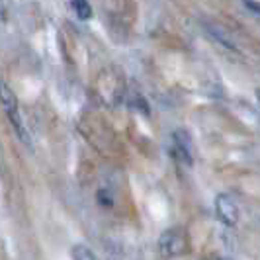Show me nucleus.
I'll return each instance as SVG.
<instances>
[{"instance_id":"f257e3e1","label":"nucleus","mask_w":260,"mask_h":260,"mask_svg":"<svg viewBox=\"0 0 260 260\" xmlns=\"http://www.w3.org/2000/svg\"><path fill=\"white\" fill-rule=\"evenodd\" d=\"M158 250L162 256L174 258V256H182L190 250V241L188 235L182 229H167L158 239Z\"/></svg>"},{"instance_id":"f03ea898","label":"nucleus","mask_w":260,"mask_h":260,"mask_svg":"<svg viewBox=\"0 0 260 260\" xmlns=\"http://www.w3.org/2000/svg\"><path fill=\"white\" fill-rule=\"evenodd\" d=\"M2 106H4V112H6V116H8V119H10L14 131L18 133V137H20L26 145H29L31 143L29 133H27L26 125H24V119H22V116H20L18 100H16L14 92L8 88V84H2Z\"/></svg>"},{"instance_id":"7ed1b4c3","label":"nucleus","mask_w":260,"mask_h":260,"mask_svg":"<svg viewBox=\"0 0 260 260\" xmlns=\"http://www.w3.org/2000/svg\"><path fill=\"white\" fill-rule=\"evenodd\" d=\"M170 153L176 160H180L184 165H192L194 162V145L190 135L184 129H176L172 133V147H170Z\"/></svg>"},{"instance_id":"20e7f679","label":"nucleus","mask_w":260,"mask_h":260,"mask_svg":"<svg viewBox=\"0 0 260 260\" xmlns=\"http://www.w3.org/2000/svg\"><path fill=\"white\" fill-rule=\"evenodd\" d=\"M215 211H217L219 221L225 223L227 227H235L239 223L241 209H239L237 202L229 194H219L215 198Z\"/></svg>"},{"instance_id":"39448f33","label":"nucleus","mask_w":260,"mask_h":260,"mask_svg":"<svg viewBox=\"0 0 260 260\" xmlns=\"http://www.w3.org/2000/svg\"><path fill=\"white\" fill-rule=\"evenodd\" d=\"M71 8L77 12V16L80 20H90L92 18V6L84 0H77V2H71Z\"/></svg>"},{"instance_id":"423d86ee","label":"nucleus","mask_w":260,"mask_h":260,"mask_svg":"<svg viewBox=\"0 0 260 260\" xmlns=\"http://www.w3.org/2000/svg\"><path fill=\"white\" fill-rule=\"evenodd\" d=\"M73 260H98V258H96V254H94L88 247H84V245H75V247H73Z\"/></svg>"},{"instance_id":"0eeeda50","label":"nucleus","mask_w":260,"mask_h":260,"mask_svg":"<svg viewBox=\"0 0 260 260\" xmlns=\"http://www.w3.org/2000/svg\"><path fill=\"white\" fill-rule=\"evenodd\" d=\"M243 6H245L247 10H250V12H254L256 16H260V4L258 2H245Z\"/></svg>"}]
</instances>
